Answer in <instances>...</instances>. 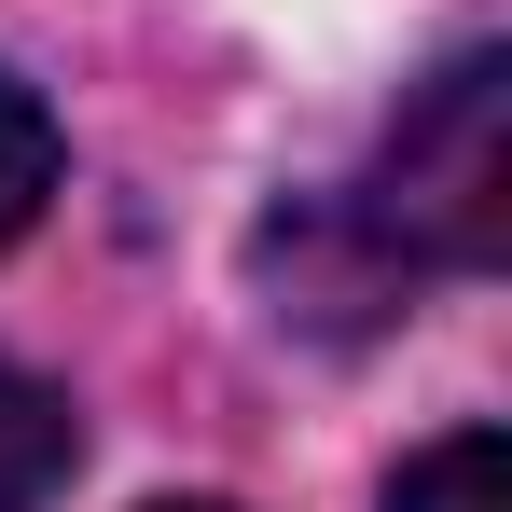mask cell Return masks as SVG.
<instances>
[{"label":"cell","instance_id":"obj_1","mask_svg":"<svg viewBox=\"0 0 512 512\" xmlns=\"http://www.w3.org/2000/svg\"><path fill=\"white\" fill-rule=\"evenodd\" d=\"M346 222L388 277H485L512 250V56H485V42L443 56L402 97V125H388L374 180L346 194Z\"/></svg>","mask_w":512,"mask_h":512},{"label":"cell","instance_id":"obj_2","mask_svg":"<svg viewBox=\"0 0 512 512\" xmlns=\"http://www.w3.org/2000/svg\"><path fill=\"white\" fill-rule=\"evenodd\" d=\"M70 457H84V416H70L42 374L0 360V512H42L56 485H70Z\"/></svg>","mask_w":512,"mask_h":512},{"label":"cell","instance_id":"obj_3","mask_svg":"<svg viewBox=\"0 0 512 512\" xmlns=\"http://www.w3.org/2000/svg\"><path fill=\"white\" fill-rule=\"evenodd\" d=\"M388 512H512V443L499 429H443L416 471L388 485Z\"/></svg>","mask_w":512,"mask_h":512},{"label":"cell","instance_id":"obj_4","mask_svg":"<svg viewBox=\"0 0 512 512\" xmlns=\"http://www.w3.org/2000/svg\"><path fill=\"white\" fill-rule=\"evenodd\" d=\"M42 194H56V111L0 70V250L42 222Z\"/></svg>","mask_w":512,"mask_h":512},{"label":"cell","instance_id":"obj_5","mask_svg":"<svg viewBox=\"0 0 512 512\" xmlns=\"http://www.w3.org/2000/svg\"><path fill=\"white\" fill-rule=\"evenodd\" d=\"M167 512H236V499H167Z\"/></svg>","mask_w":512,"mask_h":512}]
</instances>
